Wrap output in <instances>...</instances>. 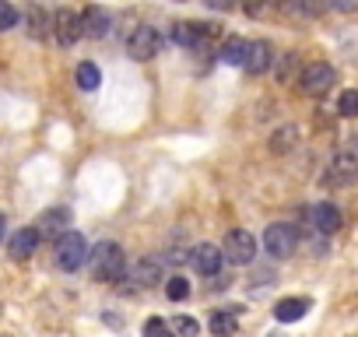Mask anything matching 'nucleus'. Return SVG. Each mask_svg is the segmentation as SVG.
Listing matches in <instances>:
<instances>
[{"label":"nucleus","mask_w":358,"mask_h":337,"mask_svg":"<svg viewBox=\"0 0 358 337\" xmlns=\"http://www.w3.org/2000/svg\"><path fill=\"white\" fill-rule=\"evenodd\" d=\"M88 264H92L95 281H102V285L123 281V274H127V257H123V246L120 243H99V246H92Z\"/></svg>","instance_id":"obj_1"},{"label":"nucleus","mask_w":358,"mask_h":337,"mask_svg":"<svg viewBox=\"0 0 358 337\" xmlns=\"http://www.w3.org/2000/svg\"><path fill=\"white\" fill-rule=\"evenodd\" d=\"M88 253H92L88 239H85L81 232H74V229H71L67 236H60L57 246H53V260H57L60 271H81V267L88 264Z\"/></svg>","instance_id":"obj_2"},{"label":"nucleus","mask_w":358,"mask_h":337,"mask_svg":"<svg viewBox=\"0 0 358 337\" xmlns=\"http://www.w3.org/2000/svg\"><path fill=\"white\" fill-rule=\"evenodd\" d=\"M334 81H337V74H334V67L323 64V60L306 64V67L299 71V92L309 95V99H323V95L334 88Z\"/></svg>","instance_id":"obj_3"},{"label":"nucleus","mask_w":358,"mask_h":337,"mask_svg":"<svg viewBox=\"0 0 358 337\" xmlns=\"http://www.w3.org/2000/svg\"><path fill=\"white\" fill-rule=\"evenodd\" d=\"M162 53V32L155 25H137L127 39V57L137 60V64H148Z\"/></svg>","instance_id":"obj_4"},{"label":"nucleus","mask_w":358,"mask_h":337,"mask_svg":"<svg viewBox=\"0 0 358 337\" xmlns=\"http://www.w3.org/2000/svg\"><path fill=\"white\" fill-rule=\"evenodd\" d=\"M295 246H299V232H295V225H288V222H274V225H267V232H264V250H267L274 260H288V257L295 253Z\"/></svg>","instance_id":"obj_5"},{"label":"nucleus","mask_w":358,"mask_h":337,"mask_svg":"<svg viewBox=\"0 0 358 337\" xmlns=\"http://www.w3.org/2000/svg\"><path fill=\"white\" fill-rule=\"evenodd\" d=\"M222 257H225L229 264H236V267L253 264V260H257V239H253V232H246V229H232V232L225 236Z\"/></svg>","instance_id":"obj_6"},{"label":"nucleus","mask_w":358,"mask_h":337,"mask_svg":"<svg viewBox=\"0 0 358 337\" xmlns=\"http://www.w3.org/2000/svg\"><path fill=\"white\" fill-rule=\"evenodd\" d=\"M323 183H327V187H334V190L355 187V183H358V155H351V151L334 155V158H330V165H327Z\"/></svg>","instance_id":"obj_7"},{"label":"nucleus","mask_w":358,"mask_h":337,"mask_svg":"<svg viewBox=\"0 0 358 337\" xmlns=\"http://www.w3.org/2000/svg\"><path fill=\"white\" fill-rule=\"evenodd\" d=\"M81 36H85V32H81V11H74V8H57V11H53V39H57L60 46H74Z\"/></svg>","instance_id":"obj_8"},{"label":"nucleus","mask_w":358,"mask_h":337,"mask_svg":"<svg viewBox=\"0 0 358 337\" xmlns=\"http://www.w3.org/2000/svg\"><path fill=\"white\" fill-rule=\"evenodd\" d=\"M187 260H190V264H194V271H197V274H204V278L222 274V264H225L222 246H215V243H197V246H190V257H187Z\"/></svg>","instance_id":"obj_9"},{"label":"nucleus","mask_w":358,"mask_h":337,"mask_svg":"<svg viewBox=\"0 0 358 337\" xmlns=\"http://www.w3.org/2000/svg\"><path fill=\"white\" fill-rule=\"evenodd\" d=\"M71 211L67 208H50V211H43L39 218H36V236L39 239H60V236H67L71 229Z\"/></svg>","instance_id":"obj_10"},{"label":"nucleus","mask_w":358,"mask_h":337,"mask_svg":"<svg viewBox=\"0 0 358 337\" xmlns=\"http://www.w3.org/2000/svg\"><path fill=\"white\" fill-rule=\"evenodd\" d=\"M211 39V25L201 22H176L172 25V43H179L183 50H204Z\"/></svg>","instance_id":"obj_11"},{"label":"nucleus","mask_w":358,"mask_h":337,"mask_svg":"<svg viewBox=\"0 0 358 337\" xmlns=\"http://www.w3.org/2000/svg\"><path fill=\"white\" fill-rule=\"evenodd\" d=\"M81 32H85L88 39H106V36L113 32V15H109L106 8H99V4H88V8L81 11Z\"/></svg>","instance_id":"obj_12"},{"label":"nucleus","mask_w":358,"mask_h":337,"mask_svg":"<svg viewBox=\"0 0 358 337\" xmlns=\"http://www.w3.org/2000/svg\"><path fill=\"white\" fill-rule=\"evenodd\" d=\"M309 222H313V229H316L320 236H334V232H341L344 215H341V208H334L330 201H320V204L309 211Z\"/></svg>","instance_id":"obj_13"},{"label":"nucleus","mask_w":358,"mask_h":337,"mask_svg":"<svg viewBox=\"0 0 358 337\" xmlns=\"http://www.w3.org/2000/svg\"><path fill=\"white\" fill-rule=\"evenodd\" d=\"M123 278L134 281L137 288H155V285H162V264H158L155 257H141L134 267H127Z\"/></svg>","instance_id":"obj_14"},{"label":"nucleus","mask_w":358,"mask_h":337,"mask_svg":"<svg viewBox=\"0 0 358 337\" xmlns=\"http://www.w3.org/2000/svg\"><path fill=\"white\" fill-rule=\"evenodd\" d=\"M250 74H267L274 67V46L267 39H253L250 50H246V64H243Z\"/></svg>","instance_id":"obj_15"},{"label":"nucleus","mask_w":358,"mask_h":337,"mask_svg":"<svg viewBox=\"0 0 358 337\" xmlns=\"http://www.w3.org/2000/svg\"><path fill=\"white\" fill-rule=\"evenodd\" d=\"M211 334L215 337H236L239 330V306H225V309H215L211 320H208Z\"/></svg>","instance_id":"obj_16"},{"label":"nucleus","mask_w":358,"mask_h":337,"mask_svg":"<svg viewBox=\"0 0 358 337\" xmlns=\"http://www.w3.org/2000/svg\"><path fill=\"white\" fill-rule=\"evenodd\" d=\"M25 29H29L32 39H50V36H53V15H50L46 8L32 4V8L25 11Z\"/></svg>","instance_id":"obj_17"},{"label":"nucleus","mask_w":358,"mask_h":337,"mask_svg":"<svg viewBox=\"0 0 358 337\" xmlns=\"http://www.w3.org/2000/svg\"><path fill=\"white\" fill-rule=\"evenodd\" d=\"M309 309H313V302H309L306 295H292V299H281V302L274 306V320H278V323H295V320H302Z\"/></svg>","instance_id":"obj_18"},{"label":"nucleus","mask_w":358,"mask_h":337,"mask_svg":"<svg viewBox=\"0 0 358 337\" xmlns=\"http://www.w3.org/2000/svg\"><path fill=\"white\" fill-rule=\"evenodd\" d=\"M36 250H39V236H36L32 225H29V229H18V232L11 236V243H8V253H11L15 260H29Z\"/></svg>","instance_id":"obj_19"},{"label":"nucleus","mask_w":358,"mask_h":337,"mask_svg":"<svg viewBox=\"0 0 358 337\" xmlns=\"http://www.w3.org/2000/svg\"><path fill=\"white\" fill-rule=\"evenodd\" d=\"M246 50H250V43L239 39V36H232V39L222 43L218 57H222V64H229V67H243V64H246Z\"/></svg>","instance_id":"obj_20"},{"label":"nucleus","mask_w":358,"mask_h":337,"mask_svg":"<svg viewBox=\"0 0 358 337\" xmlns=\"http://www.w3.org/2000/svg\"><path fill=\"white\" fill-rule=\"evenodd\" d=\"M295 144H299V127H295V123H285L281 130L271 134V151H274V155H288Z\"/></svg>","instance_id":"obj_21"},{"label":"nucleus","mask_w":358,"mask_h":337,"mask_svg":"<svg viewBox=\"0 0 358 337\" xmlns=\"http://www.w3.org/2000/svg\"><path fill=\"white\" fill-rule=\"evenodd\" d=\"M74 78H78V88H81V92H95V88L102 85V71H99L92 60H81L78 71H74Z\"/></svg>","instance_id":"obj_22"},{"label":"nucleus","mask_w":358,"mask_h":337,"mask_svg":"<svg viewBox=\"0 0 358 337\" xmlns=\"http://www.w3.org/2000/svg\"><path fill=\"white\" fill-rule=\"evenodd\" d=\"M274 74L281 85H288L295 74H299V53H285V57H274Z\"/></svg>","instance_id":"obj_23"},{"label":"nucleus","mask_w":358,"mask_h":337,"mask_svg":"<svg viewBox=\"0 0 358 337\" xmlns=\"http://www.w3.org/2000/svg\"><path fill=\"white\" fill-rule=\"evenodd\" d=\"M165 295H169L172 302H187V299H190V281H187L183 274H172V278L165 281Z\"/></svg>","instance_id":"obj_24"},{"label":"nucleus","mask_w":358,"mask_h":337,"mask_svg":"<svg viewBox=\"0 0 358 337\" xmlns=\"http://www.w3.org/2000/svg\"><path fill=\"white\" fill-rule=\"evenodd\" d=\"M169 330L179 334V337H197V334H201V323H197L194 316H172V320H169Z\"/></svg>","instance_id":"obj_25"},{"label":"nucleus","mask_w":358,"mask_h":337,"mask_svg":"<svg viewBox=\"0 0 358 337\" xmlns=\"http://www.w3.org/2000/svg\"><path fill=\"white\" fill-rule=\"evenodd\" d=\"M337 113H341L344 120H355V116H358V92H355V88L341 92V99H337Z\"/></svg>","instance_id":"obj_26"},{"label":"nucleus","mask_w":358,"mask_h":337,"mask_svg":"<svg viewBox=\"0 0 358 337\" xmlns=\"http://www.w3.org/2000/svg\"><path fill=\"white\" fill-rule=\"evenodd\" d=\"M18 22H22V11H18V8H11V4H4V0H0V32L15 29Z\"/></svg>","instance_id":"obj_27"},{"label":"nucleus","mask_w":358,"mask_h":337,"mask_svg":"<svg viewBox=\"0 0 358 337\" xmlns=\"http://www.w3.org/2000/svg\"><path fill=\"white\" fill-rule=\"evenodd\" d=\"M144 337H176V334L169 330V323L162 316H151V320H144Z\"/></svg>","instance_id":"obj_28"},{"label":"nucleus","mask_w":358,"mask_h":337,"mask_svg":"<svg viewBox=\"0 0 358 337\" xmlns=\"http://www.w3.org/2000/svg\"><path fill=\"white\" fill-rule=\"evenodd\" d=\"M4 236H8V215L0 211V243H4Z\"/></svg>","instance_id":"obj_29"}]
</instances>
